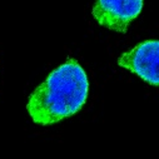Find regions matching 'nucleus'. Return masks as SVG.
<instances>
[{"label":"nucleus","mask_w":159,"mask_h":159,"mask_svg":"<svg viewBox=\"0 0 159 159\" xmlns=\"http://www.w3.org/2000/svg\"><path fill=\"white\" fill-rule=\"evenodd\" d=\"M144 0H95L92 14L104 28L125 33L143 9Z\"/></svg>","instance_id":"f03ea898"},{"label":"nucleus","mask_w":159,"mask_h":159,"mask_svg":"<svg viewBox=\"0 0 159 159\" xmlns=\"http://www.w3.org/2000/svg\"><path fill=\"white\" fill-rule=\"evenodd\" d=\"M118 64L135 73L150 85L159 87V40H147L118 59Z\"/></svg>","instance_id":"7ed1b4c3"},{"label":"nucleus","mask_w":159,"mask_h":159,"mask_svg":"<svg viewBox=\"0 0 159 159\" xmlns=\"http://www.w3.org/2000/svg\"><path fill=\"white\" fill-rule=\"evenodd\" d=\"M88 90L84 69L69 58L33 92L26 105L28 113L36 124H54L80 110L87 102Z\"/></svg>","instance_id":"f257e3e1"}]
</instances>
